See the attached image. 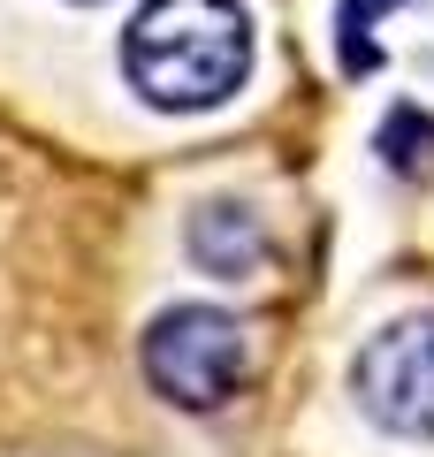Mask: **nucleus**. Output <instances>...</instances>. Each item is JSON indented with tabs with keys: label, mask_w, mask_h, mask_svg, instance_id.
Here are the masks:
<instances>
[{
	"label": "nucleus",
	"mask_w": 434,
	"mask_h": 457,
	"mask_svg": "<svg viewBox=\"0 0 434 457\" xmlns=\"http://www.w3.org/2000/svg\"><path fill=\"white\" fill-rule=\"evenodd\" d=\"M122 77L153 114H213L252 77V23L237 0H145L122 31Z\"/></svg>",
	"instance_id": "1"
},
{
	"label": "nucleus",
	"mask_w": 434,
	"mask_h": 457,
	"mask_svg": "<svg viewBox=\"0 0 434 457\" xmlns=\"http://www.w3.org/2000/svg\"><path fill=\"white\" fill-rule=\"evenodd\" d=\"M145 381L183 411H221L252 381V336L221 305H176L145 336Z\"/></svg>",
	"instance_id": "2"
},
{
	"label": "nucleus",
	"mask_w": 434,
	"mask_h": 457,
	"mask_svg": "<svg viewBox=\"0 0 434 457\" xmlns=\"http://www.w3.org/2000/svg\"><path fill=\"white\" fill-rule=\"evenodd\" d=\"M351 389L373 427L404 442H434V312H404L381 336H366Z\"/></svg>",
	"instance_id": "3"
},
{
	"label": "nucleus",
	"mask_w": 434,
	"mask_h": 457,
	"mask_svg": "<svg viewBox=\"0 0 434 457\" xmlns=\"http://www.w3.org/2000/svg\"><path fill=\"white\" fill-rule=\"evenodd\" d=\"M191 260L206 267V275H221V282L252 275V267L267 260V228H259V213H244V206H198Z\"/></svg>",
	"instance_id": "4"
},
{
	"label": "nucleus",
	"mask_w": 434,
	"mask_h": 457,
	"mask_svg": "<svg viewBox=\"0 0 434 457\" xmlns=\"http://www.w3.org/2000/svg\"><path fill=\"white\" fill-rule=\"evenodd\" d=\"M388 8H396V0H343V16H336V31H343V69H373V62H381L366 31L388 16Z\"/></svg>",
	"instance_id": "5"
},
{
	"label": "nucleus",
	"mask_w": 434,
	"mask_h": 457,
	"mask_svg": "<svg viewBox=\"0 0 434 457\" xmlns=\"http://www.w3.org/2000/svg\"><path fill=\"white\" fill-rule=\"evenodd\" d=\"M77 8H99V0H77Z\"/></svg>",
	"instance_id": "6"
}]
</instances>
